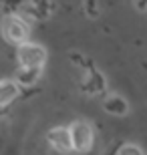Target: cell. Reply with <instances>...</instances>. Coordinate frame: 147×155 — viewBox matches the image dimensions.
Returning <instances> with one entry per match:
<instances>
[{
    "instance_id": "cell-3",
    "label": "cell",
    "mask_w": 147,
    "mask_h": 155,
    "mask_svg": "<svg viewBox=\"0 0 147 155\" xmlns=\"http://www.w3.org/2000/svg\"><path fill=\"white\" fill-rule=\"evenodd\" d=\"M71 137H73V149L89 151L93 145V127L87 121H77L71 125Z\"/></svg>"
},
{
    "instance_id": "cell-4",
    "label": "cell",
    "mask_w": 147,
    "mask_h": 155,
    "mask_svg": "<svg viewBox=\"0 0 147 155\" xmlns=\"http://www.w3.org/2000/svg\"><path fill=\"white\" fill-rule=\"evenodd\" d=\"M46 139H48V143H51L57 151H68V149H73L71 129H65V127H55V129H51V131H48Z\"/></svg>"
},
{
    "instance_id": "cell-2",
    "label": "cell",
    "mask_w": 147,
    "mask_h": 155,
    "mask_svg": "<svg viewBox=\"0 0 147 155\" xmlns=\"http://www.w3.org/2000/svg\"><path fill=\"white\" fill-rule=\"evenodd\" d=\"M16 58H18V64L22 69H40L46 61V51L40 45L26 42V45L18 46Z\"/></svg>"
},
{
    "instance_id": "cell-8",
    "label": "cell",
    "mask_w": 147,
    "mask_h": 155,
    "mask_svg": "<svg viewBox=\"0 0 147 155\" xmlns=\"http://www.w3.org/2000/svg\"><path fill=\"white\" fill-rule=\"evenodd\" d=\"M87 91H91V93H99V91H103V77L99 75V73H91V79H89V83H87Z\"/></svg>"
},
{
    "instance_id": "cell-9",
    "label": "cell",
    "mask_w": 147,
    "mask_h": 155,
    "mask_svg": "<svg viewBox=\"0 0 147 155\" xmlns=\"http://www.w3.org/2000/svg\"><path fill=\"white\" fill-rule=\"evenodd\" d=\"M117 155H143V151L139 149L137 145H123Z\"/></svg>"
},
{
    "instance_id": "cell-1",
    "label": "cell",
    "mask_w": 147,
    "mask_h": 155,
    "mask_svg": "<svg viewBox=\"0 0 147 155\" xmlns=\"http://www.w3.org/2000/svg\"><path fill=\"white\" fill-rule=\"evenodd\" d=\"M2 35H4V38L8 40V42L22 46V45H26V38H28V35H30V26H28V22H26L24 18L12 14V16L4 18Z\"/></svg>"
},
{
    "instance_id": "cell-5",
    "label": "cell",
    "mask_w": 147,
    "mask_h": 155,
    "mask_svg": "<svg viewBox=\"0 0 147 155\" xmlns=\"http://www.w3.org/2000/svg\"><path fill=\"white\" fill-rule=\"evenodd\" d=\"M18 83L16 81H10V79H4L2 81V85H0V103L2 105H8L12 103L18 95Z\"/></svg>"
},
{
    "instance_id": "cell-6",
    "label": "cell",
    "mask_w": 147,
    "mask_h": 155,
    "mask_svg": "<svg viewBox=\"0 0 147 155\" xmlns=\"http://www.w3.org/2000/svg\"><path fill=\"white\" fill-rule=\"evenodd\" d=\"M38 77H40V69H22L20 67V71H18V75H16V83L22 87H28Z\"/></svg>"
},
{
    "instance_id": "cell-7",
    "label": "cell",
    "mask_w": 147,
    "mask_h": 155,
    "mask_svg": "<svg viewBox=\"0 0 147 155\" xmlns=\"http://www.w3.org/2000/svg\"><path fill=\"white\" fill-rule=\"evenodd\" d=\"M105 111L113 113V115H125L127 113V103L121 97H109L105 101Z\"/></svg>"
},
{
    "instance_id": "cell-10",
    "label": "cell",
    "mask_w": 147,
    "mask_h": 155,
    "mask_svg": "<svg viewBox=\"0 0 147 155\" xmlns=\"http://www.w3.org/2000/svg\"><path fill=\"white\" fill-rule=\"evenodd\" d=\"M137 8L139 10H147V0H137Z\"/></svg>"
}]
</instances>
